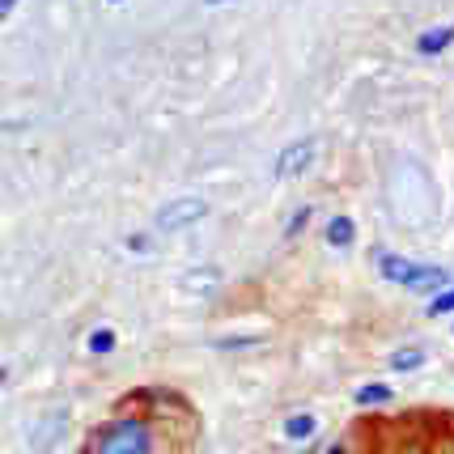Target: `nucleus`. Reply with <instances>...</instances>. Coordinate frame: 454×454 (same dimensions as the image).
<instances>
[{"label": "nucleus", "instance_id": "12", "mask_svg": "<svg viewBox=\"0 0 454 454\" xmlns=\"http://www.w3.org/2000/svg\"><path fill=\"white\" fill-rule=\"evenodd\" d=\"M85 348L94 356H111L119 348V332L111 323H98V327H90V336H85Z\"/></svg>", "mask_w": 454, "mask_h": 454}, {"label": "nucleus", "instance_id": "14", "mask_svg": "<svg viewBox=\"0 0 454 454\" xmlns=\"http://www.w3.org/2000/svg\"><path fill=\"white\" fill-rule=\"evenodd\" d=\"M425 315H429V318H446V315H454V285H446V289H437V294L429 297Z\"/></svg>", "mask_w": 454, "mask_h": 454}, {"label": "nucleus", "instance_id": "10", "mask_svg": "<svg viewBox=\"0 0 454 454\" xmlns=\"http://www.w3.org/2000/svg\"><path fill=\"white\" fill-rule=\"evenodd\" d=\"M353 403L356 408H370V412L374 408H391L395 403V387L391 382H361L353 391Z\"/></svg>", "mask_w": 454, "mask_h": 454}, {"label": "nucleus", "instance_id": "16", "mask_svg": "<svg viewBox=\"0 0 454 454\" xmlns=\"http://www.w3.org/2000/svg\"><path fill=\"white\" fill-rule=\"evenodd\" d=\"M153 234H158V230H153ZM153 234H128L123 247H128L132 255H149V251H153Z\"/></svg>", "mask_w": 454, "mask_h": 454}, {"label": "nucleus", "instance_id": "6", "mask_svg": "<svg viewBox=\"0 0 454 454\" xmlns=\"http://www.w3.org/2000/svg\"><path fill=\"white\" fill-rule=\"evenodd\" d=\"M68 434V408H51L47 416H39L35 420V429H30V450L35 454H51L59 446V437Z\"/></svg>", "mask_w": 454, "mask_h": 454}, {"label": "nucleus", "instance_id": "4", "mask_svg": "<svg viewBox=\"0 0 454 454\" xmlns=\"http://www.w3.org/2000/svg\"><path fill=\"white\" fill-rule=\"evenodd\" d=\"M315 158H318V140L315 137H297L277 153L272 170H277V178H301L310 166H315Z\"/></svg>", "mask_w": 454, "mask_h": 454}, {"label": "nucleus", "instance_id": "11", "mask_svg": "<svg viewBox=\"0 0 454 454\" xmlns=\"http://www.w3.org/2000/svg\"><path fill=\"white\" fill-rule=\"evenodd\" d=\"M425 361H429V353L420 344H403V348L387 356V370L391 374H416V370H425Z\"/></svg>", "mask_w": 454, "mask_h": 454}, {"label": "nucleus", "instance_id": "3", "mask_svg": "<svg viewBox=\"0 0 454 454\" xmlns=\"http://www.w3.org/2000/svg\"><path fill=\"white\" fill-rule=\"evenodd\" d=\"M119 403H123V408H140V412H153V416L192 412V408H187V399L178 395V391H170V387H137V391H128Z\"/></svg>", "mask_w": 454, "mask_h": 454}, {"label": "nucleus", "instance_id": "20", "mask_svg": "<svg viewBox=\"0 0 454 454\" xmlns=\"http://www.w3.org/2000/svg\"><path fill=\"white\" fill-rule=\"evenodd\" d=\"M106 4H123V0H106Z\"/></svg>", "mask_w": 454, "mask_h": 454}, {"label": "nucleus", "instance_id": "17", "mask_svg": "<svg viewBox=\"0 0 454 454\" xmlns=\"http://www.w3.org/2000/svg\"><path fill=\"white\" fill-rule=\"evenodd\" d=\"M318 454H356V442H353V437H336L332 446H323Z\"/></svg>", "mask_w": 454, "mask_h": 454}, {"label": "nucleus", "instance_id": "13", "mask_svg": "<svg viewBox=\"0 0 454 454\" xmlns=\"http://www.w3.org/2000/svg\"><path fill=\"white\" fill-rule=\"evenodd\" d=\"M310 221H315V208H310V204L294 208V213H289V221H285V230H280V234H285V242H297V238L310 230Z\"/></svg>", "mask_w": 454, "mask_h": 454}, {"label": "nucleus", "instance_id": "9", "mask_svg": "<svg viewBox=\"0 0 454 454\" xmlns=\"http://www.w3.org/2000/svg\"><path fill=\"white\" fill-rule=\"evenodd\" d=\"M323 242L332 247V251H348L356 242V221L348 213H336V217L323 225Z\"/></svg>", "mask_w": 454, "mask_h": 454}, {"label": "nucleus", "instance_id": "18", "mask_svg": "<svg viewBox=\"0 0 454 454\" xmlns=\"http://www.w3.org/2000/svg\"><path fill=\"white\" fill-rule=\"evenodd\" d=\"M21 0H0V18H13V9H18Z\"/></svg>", "mask_w": 454, "mask_h": 454}, {"label": "nucleus", "instance_id": "2", "mask_svg": "<svg viewBox=\"0 0 454 454\" xmlns=\"http://www.w3.org/2000/svg\"><path fill=\"white\" fill-rule=\"evenodd\" d=\"M208 217V200L200 196H178V200H166L153 217V230L158 234H178V230H192L200 221Z\"/></svg>", "mask_w": 454, "mask_h": 454}, {"label": "nucleus", "instance_id": "19", "mask_svg": "<svg viewBox=\"0 0 454 454\" xmlns=\"http://www.w3.org/2000/svg\"><path fill=\"white\" fill-rule=\"evenodd\" d=\"M204 4H208V9H217V4H234V0H204Z\"/></svg>", "mask_w": 454, "mask_h": 454}, {"label": "nucleus", "instance_id": "21", "mask_svg": "<svg viewBox=\"0 0 454 454\" xmlns=\"http://www.w3.org/2000/svg\"><path fill=\"white\" fill-rule=\"evenodd\" d=\"M450 336H454V323H450Z\"/></svg>", "mask_w": 454, "mask_h": 454}, {"label": "nucleus", "instance_id": "15", "mask_svg": "<svg viewBox=\"0 0 454 454\" xmlns=\"http://www.w3.org/2000/svg\"><path fill=\"white\" fill-rule=\"evenodd\" d=\"M263 344V336H221L213 340V348L217 353H234V348H259Z\"/></svg>", "mask_w": 454, "mask_h": 454}, {"label": "nucleus", "instance_id": "5", "mask_svg": "<svg viewBox=\"0 0 454 454\" xmlns=\"http://www.w3.org/2000/svg\"><path fill=\"white\" fill-rule=\"evenodd\" d=\"M370 263L378 268V277L387 280V285H399V289H412L416 268H420V259H408V255H399V251H387V247H374Z\"/></svg>", "mask_w": 454, "mask_h": 454}, {"label": "nucleus", "instance_id": "8", "mask_svg": "<svg viewBox=\"0 0 454 454\" xmlns=\"http://www.w3.org/2000/svg\"><path fill=\"white\" fill-rule=\"evenodd\" d=\"M280 437H285L289 446H306V442H315V437H318V416H315V412H294V416H285V425H280Z\"/></svg>", "mask_w": 454, "mask_h": 454}, {"label": "nucleus", "instance_id": "1", "mask_svg": "<svg viewBox=\"0 0 454 454\" xmlns=\"http://www.w3.org/2000/svg\"><path fill=\"white\" fill-rule=\"evenodd\" d=\"M81 454H166V434H161V416L140 412V408H123V412L98 420Z\"/></svg>", "mask_w": 454, "mask_h": 454}, {"label": "nucleus", "instance_id": "7", "mask_svg": "<svg viewBox=\"0 0 454 454\" xmlns=\"http://www.w3.org/2000/svg\"><path fill=\"white\" fill-rule=\"evenodd\" d=\"M450 43H454V21H442V26H429V30L416 35L412 51L420 59H434V56H442V51H450Z\"/></svg>", "mask_w": 454, "mask_h": 454}]
</instances>
